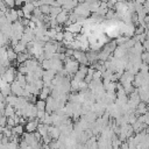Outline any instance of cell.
Segmentation results:
<instances>
[{
	"label": "cell",
	"instance_id": "7a4b0ae2",
	"mask_svg": "<svg viewBox=\"0 0 149 149\" xmlns=\"http://www.w3.org/2000/svg\"><path fill=\"white\" fill-rule=\"evenodd\" d=\"M65 31L72 33L73 35H78V34H80V31H81V26L78 24L77 22H76V23H72V24L65 27Z\"/></svg>",
	"mask_w": 149,
	"mask_h": 149
},
{
	"label": "cell",
	"instance_id": "4fadbf2b",
	"mask_svg": "<svg viewBox=\"0 0 149 149\" xmlns=\"http://www.w3.org/2000/svg\"><path fill=\"white\" fill-rule=\"evenodd\" d=\"M0 102H6V97L0 92Z\"/></svg>",
	"mask_w": 149,
	"mask_h": 149
},
{
	"label": "cell",
	"instance_id": "30bf717a",
	"mask_svg": "<svg viewBox=\"0 0 149 149\" xmlns=\"http://www.w3.org/2000/svg\"><path fill=\"white\" fill-rule=\"evenodd\" d=\"M74 36L76 35H73L72 33H69V31H65L64 30V40L63 41H66V42H72V41H74Z\"/></svg>",
	"mask_w": 149,
	"mask_h": 149
},
{
	"label": "cell",
	"instance_id": "8fae6325",
	"mask_svg": "<svg viewBox=\"0 0 149 149\" xmlns=\"http://www.w3.org/2000/svg\"><path fill=\"white\" fill-rule=\"evenodd\" d=\"M16 14H17V17H19V19H22V17H24V14H23V10H22L21 8H19V9H16Z\"/></svg>",
	"mask_w": 149,
	"mask_h": 149
},
{
	"label": "cell",
	"instance_id": "5b68a950",
	"mask_svg": "<svg viewBox=\"0 0 149 149\" xmlns=\"http://www.w3.org/2000/svg\"><path fill=\"white\" fill-rule=\"evenodd\" d=\"M23 130H24V126H22V125H16L15 127L12 128V133L16 136H22V134L24 133Z\"/></svg>",
	"mask_w": 149,
	"mask_h": 149
},
{
	"label": "cell",
	"instance_id": "3957f363",
	"mask_svg": "<svg viewBox=\"0 0 149 149\" xmlns=\"http://www.w3.org/2000/svg\"><path fill=\"white\" fill-rule=\"evenodd\" d=\"M68 19H69V13H66V12H64V10H62L57 16H56V21H57V23L58 24H64L66 21H68Z\"/></svg>",
	"mask_w": 149,
	"mask_h": 149
},
{
	"label": "cell",
	"instance_id": "9c48e42d",
	"mask_svg": "<svg viewBox=\"0 0 149 149\" xmlns=\"http://www.w3.org/2000/svg\"><path fill=\"white\" fill-rule=\"evenodd\" d=\"M35 107H36L37 111H45V101L38 99V100L35 102Z\"/></svg>",
	"mask_w": 149,
	"mask_h": 149
},
{
	"label": "cell",
	"instance_id": "7c38bea8",
	"mask_svg": "<svg viewBox=\"0 0 149 149\" xmlns=\"http://www.w3.org/2000/svg\"><path fill=\"white\" fill-rule=\"evenodd\" d=\"M120 149H129V146H128V143H127V141H125V142H122L121 144H120V147H119Z\"/></svg>",
	"mask_w": 149,
	"mask_h": 149
},
{
	"label": "cell",
	"instance_id": "277c9868",
	"mask_svg": "<svg viewBox=\"0 0 149 149\" xmlns=\"http://www.w3.org/2000/svg\"><path fill=\"white\" fill-rule=\"evenodd\" d=\"M17 58V54L13 50V48H7V59L8 62H16Z\"/></svg>",
	"mask_w": 149,
	"mask_h": 149
},
{
	"label": "cell",
	"instance_id": "ba28073f",
	"mask_svg": "<svg viewBox=\"0 0 149 149\" xmlns=\"http://www.w3.org/2000/svg\"><path fill=\"white\" fill-rule=\"evenodd\" d=\"M48 127H49V126H45V125H43V123H38L36 132H37L41 136H44V135L48 134Z\"/></svg>",
	"mask_w": 149,
	"mask_h": 149
},
{
	"label": "cell",
	"instance_id": "52a82bcc",
	"mask_svg": "<svg viewBox=\"0 0 149 149\" xmlns=\"http://www.w3.org/2000/svg\"><path fill=\"white\" fill-rule=\"evenodd\" d=\"M16 101H17V97L14 95V94H9L8 97H6V102H7V105H9V106L15 107Z\"/></svg>",
	"mask_w": 149,
	"mask_h": 149
},
{
	"label": "cell",
	"instance_id": "5bb4252c",
	"mask_svg": "<svg viewBox=\"0 0 149 149\" xmlns=\"http://www.w3.org/2000/svg\"><path fill=\"white\" fill-rule=\"evenodd\" d=\"M15 6H22V2L21 1H15Z\"/></svg>",
	"mask_w": 149,
	"mask_h": 149
},
{
	"label": "cell",
	"instance_id": "8992f818",
	"mask_svg": "<svg viewBox=\"0 0 149 149\" xmlns=\"http://www.w3.org/2000/svg\"><path fill=\"white\" fill-rule=\"evenodd\" d=\"M3 115L6 118H13L15 115V108L13 106H9V105H6V108H5V113Z\"/></svg>",
	"mask_w": 149,
	"mask_h": 149
},
{
	"label": "cell",
	"instance_id": "6da1fadb",
	"mask_svg": "<svg viewBox=\"0 0 149 149\" xmlns=\"http://www.w3.org/2000/svg\"><path fill=\"white\" fill-rule=\"evenodd\" d=\"M40 123V120L38 119H35L33 121H28L24 126V129L27 133H35L37 130V126Z\"/></svg>",
	"mask_w": 149,
	"mask_h": 149
}]
</instances>
